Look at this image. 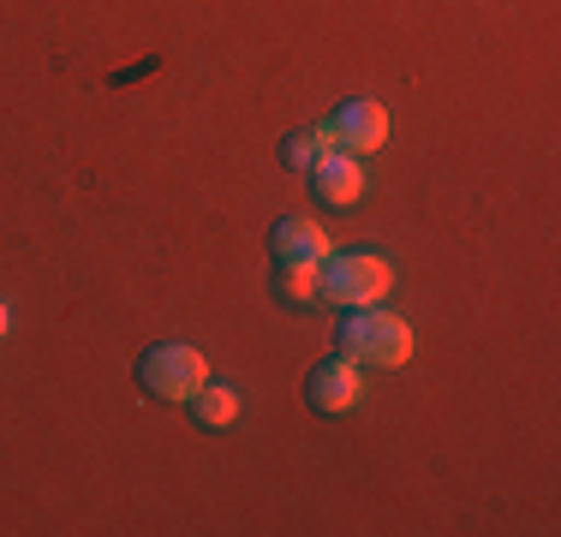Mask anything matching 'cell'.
I'll list each match as a JSON object with an SVG mask.
<instances>
[{"instance_id":"6da1fadb","label":"cell","mask_w":561,"mask_h":537,"mask_svg":"<svg viewBox=\"0 0 561 537\" xmlns=\"http://www.w3.org/2000/svg\"><path fill=\"white\" fill-rule=\"evenodd\" d=\"M335 353L353 358L358 370H365V365L370 370H394V365H407V358H412V329L400 317H389L382 305H358V311L341 317Z\"/></svg>"},{"instance_id":"7a4b0ae2","label":"cell","mask_w":561,"mask_h":537,"mask_svg":"<svg viewBox=\"0 0 561 537\" xmlns=\"http://www.w3.org/2000/svg\"><path fill=\"white\" fill-rule=\"evenodd\" d=\"M317 281H323V305L358 311V305H382V299H389L394 263L377 258V251H335V258L317 263Z\"/></svg>"},{"instance_id":"3957f363","label":"cell","mask_w":561,"mask_h":537,"mask_svg":"<svg viewBox=\"0 0 561 537\" xmlns=\"http://www.w3.org/2000/svg\"><path fill=\"white\" fill-rule=\"evenodd\" d=\"M209 382V365H204V353L197 346H185V341H156V346H144V358H138V388L144 395H156V400H192L197 388Z\"/></svg>"},{"instance_id":"277c9868","label":"cell","mask_w":561,"mask_h":537,"mask_svg":"<svg viewBox=\"0 0 561 537\" xmlns=\"http://www.w3.org/2000/svg\"><path fill=\"white\" fill-rule=\"evenodd\" d=\"M329 150H346V156H370L389 144V107L370 102V96H346L335 107V119L323 126Z\"/></svg>"},{"instance_id":"5b68a950","label":"cell","mask_w":561,"mask_h":537,"mask_svg":"<svg viewBox=\"0 0 561 537\" xmlns=\"http://www.w3.org/2000/svg\"><path fill=\"white\" fill-rule=\"evenodd\" d=\"M305 400H311V412H323V419H335V412H346L358 400V365L341 353L317 358L311 376H305Z\"/></svg>"},{"instance_id":"8992f818","label":"cell","mask_w":561,"mask_h":537,"mask_svg":"<svg viewBox=\"0 0 561 537\" xmlns=\"http://www.w3.org/2000/svg\"><path fill=\"white\" fill-rule=\"evenodd\" d=\"M305 180H311V192L323 197V204H335V209H353L358 197H365V168H358V156H346V150H323L305 168Z\"/></svg>"},{"instance_id":"52a82bcc","label":"cell","mask_w":561,"mask_h":537,"mask_svg":"<svg viewBox=\"0 0 561 537\" xmlns=\"http://www.w3.org/2000/svg\"><path fill=\"white\" fill-rule=\"evenodd\" d=\"M270 251H275V263H311L317 268L329 258V233L311 215H287V221L270 227Z\"/></svg>"},{"instance_id":"ba28073f","label":"cell","mask_w":561,"mask_h":537,"mask_svg":"<svg viewBox=\"0 0 561 537\" xmlns=\"http://www.w3.org/2000/svg\"><path fill=\"white\" fill-rule=\"evenodd\" d=\"M275 299L293 305V311H317L323 305V281H317L311 263H280L275 268Z\"/></svg>"},{"instance_id":"9c48e42d","label":"cell","mask_w":561,"mask_h":537,"mask_svg":"<svg viewBox=\"0 0 561 537\" xmlns=\"http://www.w3.org/2000/svg\"><path fill=\"white\" fill-rule=\"evenodd\" d=\"M185 407H192V419L204 424V430H227V424L239 419V395H233V388H221V382H204L192 400H185Z\"/></svg>"},{"instance_id":"30bf717a","label":"cell","mask_w":561,"mask_h":537,"mask_svg":"<svg viewBox=\"0 0 561 537\" xmlns=\"http://www.w3.org/2000/svg\"><path fill=\"white\" fill-rule=\"evenodd\" d=\"M323 150H329L323 126H317V132H293V138H280V168H299V173H305Z\"/></svg>"},{"instance_id":"8fae6325","label":"cell","mask_w":561,"mask_h":537,"mask_svg":"<svg viewBox=\"0 0 561 537\" xmlns=\"http://www.w3.org/2000/svg\"><path fill=\"white\" fill-rule=\"evenodd\" d=\"M12 329V311H7V305H0V334H7Z\"/></svg>"}]
</instances>
